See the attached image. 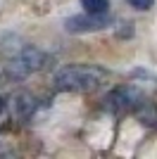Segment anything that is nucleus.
Masks as SVG:
<instances>
[{
    "label": "nucleus",
    "mask_w": 157,
    "mask_h": 159,
    "mask_svg": "<svg viewBox=\"0 0 157 159\" xmlns=\"http://www.w3.org/2000/svg\"><path fill=\"white\" fill-rule=\"evenodd\" d=\"M36 109H38V100L29 90H19V93H14L10 98V112L17 121H29Z\"/></svg>",
    "instance_id": "obj_5"
},
{
    "label": "nucleus",
    "mask_w": 157,
    "mask_h": 159,
    "mask_svg": "<svg viewBox=\"0 0 157 159\" xmlns=\"http://www.w3.org/2000/svg\"><path fill=\"white\" fill-rule=\"evenodd\" d=\"M45 60H48V55L43 52L40 48L24 45L21 50H17V52L7 60L5 76H10V79H14V81H24V79H29V76H33L36 71H40V69L45 66Z\"/></svg>",
    "instance_id": "obj_2"
},
{
    "label": "nucleus",
    "mask_w": 157,
    "mask_h": 159,
    "mask_svg": "<svg viewBox=\"0 0 157 159\" xmlns=\"http://www.w3.org/2000/svg\"><path fill=\"white\" fill-rule=\"evenodd\" d=\"M131 7H136V10H140V12H148L152 5H155L157 0H126Z\"/></svg>",
    "instance_id": "obj_7"
},
{
    "label": "nucleus",
    "mask_w": 157,
    "mask_h": 159,
    "mask_svg": "<svg viewBox=\"0 0 157 159\" xmlns=\"http://www.w3.org/2000/svg\"><path fill=\"white\" fill-rule=\"evenodd\" d=\"M107 69L93 64H67L55 71L52 83L67 93H93L107 81Z\"/></svg>",
    "instance_id": "obj_1"
},
{
    "label": "nucleus",
    "mask_w": 157,
    "mask_h": 159,
    "mask_svg": "<svg viewBox=\"0 0 157 159\" xmlns=\"http://www.w3.org/2000/svg\"><path fill=\"white\" fill-rule=\"evenodd\" d=\"M114 17H110V12L105 14H93V12H83V14H74L64 21V29L69 33H93V31H102V29L112 26Z\"/></svg>",
    "instance_id": "obj_4"
},
{
    "label": "nucleus",
    "mask_w": 157,
    "mask_h": 159,
    "mask_svg": "<svg viewBox=\"0 0 157 159\" xmlns=\"http://www.w3.org/2000/svg\"><path fill=\"white\" fill-rule=\"evenodd\" d=\"M83 12H93V14H105L110 12V0H78Z\"/></svg>",
    "instance_id": "obj_6"
},
{
    "label": "nucleus",
    "mask_w": 157,
    "mask_h": 159,
    "mask_svg": "<svg viewBox=\"0 0 157 159\" xmlns=\"http://www.w3.org/2000/svg\"><path fill=\"white\" fill-rule=\"evenodd\" d=\"M2 109H5V100L0 98V114H2Z\"/></svg>",
    "instance_id": "obj_8"
},
{
    "label": "nucleus",
    "mask_w": 157,
    "mask_h": 159,
    "mask_svg": "<svg viewBox=\"0 0 157 159\" xmlns=\"http://www.w3.org/2000/svg\"><path fill=\"white\" fill-rule=\"evenodd\" d=\"M138 102H140V90H138V88L119 86V88H112L110 93L105 95L102 107H105V112L114 114V116H121V114L136 112Z\"/></svg>",
    "instance_id": "obj_3"
}]
</instances>
